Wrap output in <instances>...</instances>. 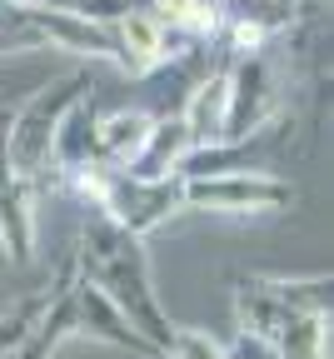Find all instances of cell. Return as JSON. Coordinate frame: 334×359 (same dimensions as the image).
Listing matches in <instances>:
<instances>
[{"instance_id": "1", "label": "cell", "mask_w": 334, "mask_h": 359, "mask_svg": "<svg viewBox=\"0 0 334 359\" xmlns=\"http://www.w3.org/2000/svg\"><path fill=\"white\" fill-rule=\"evenodd\" d=\"M75 264H80V280H90L95 290H105V299L135 325V334L145 339L155 354H165L175 320L165 314L160 294H155V275H150V255L145 240L125 235L115 219L105 215H90L80 245H75Z\"/></svg>"}, {"instance_id": "2", "label": "cell", "mask_w": 334, "mask_h": 359, "mask_svg": "<svg viewBox=\"0 0 334 359\" xmlns=\"http://www.w3.org/2000/svg\"><path fill=\"white\" fill-rule=\"evenodd\" d=\"M85 95H90V75L75 70V75L45 80L20 110H11L6 130H0V155H6V165L20 180H35L40 170H51V140H55L65 110Z\"/></svg>"}, {"instance_id": "3", "label": "cell", "mask_w": 334, "mask_h": 359, "mask_svg": "<svg viewBox=\"0 0 334 359\" xmlns=\"http://www.w3.org/2000/svg\"><path fill=\"white\" fill-rule=\"evenodd\" d=\"M185 210L220 215V219H260V215H284L295 205V185L269 170H229V175H205V180H180Z\"/></svg>"}, {"instance_id": "4", "label": "cell", "mask_w": 334, "mask_h": 359, "mask_svg": "<svg viewBox=\"0 0 334 359\" xmlns=\"http://www.w3.org/2000/svg\"><path fill=\"white\" fill-rule=\"evenodd\" d=\"M185 210V195H180V180H135L125 170H110V190H105V205L95 215L115 219L125 235L145 240L155 235L160 224H170L175 215Z\"/></svg>"}, {"instance_id": "5", "label": "cell", "mask_w": 334, "mask_h": 359, "mask_svg": "<svg viewBox=\"0 0 334 359\" xmlns=\"http://www.w3.org/2000/svg\"><path fill=\"white\" fill-rule=\"evenodd\" d=\"M274 110H279V80H274L269 55H245L229 70V115H225V140L220 145H240L250 135L269 130Z\"/></svg>"}, {"instance_id": "6", "label": "cell", "mask_w": 334, "mask_h": 359, "mask_svg": "<svg viewBox=\"0 0 334 359\" xmlns=\"http://www.w3.org/2000/svg\"><path fill=\"white\" fill-rule=\"evenodd\" d=\"M0 250L11 264L35 259V180H20L0 155Z\"/></svg>"}, {"instance_id": "7", "label": "cell", "mask_w": 334, "mask_h": 359, "mask_svg": "<svg viewBox=\"0 0 334 359\" xmlns=\"http://www.w3.org/2000/svg\"><path fill=\"white\" fill-rule=\"evenodd\" d=\"M170 55H175V35L145 6H130L115 20V60H125L130 75H150V70L170 65Z\"/></svg>"}, {"instance_id": "8", "label": "cell", "mask_w": 334, "mask_h": 359, "mask_svg": "<svg viewBox=\"0 0 334 359\" xmlns=\"http://www.w3.org/2000/svg\"><path fill=\"white\" fill-rule=\"evenodd\" d=\"M75 334L95 344H120L130 354H155L145 339L135 334V325L105 299V290H95L90 280H75Z\"/></svg>"}, {"instance_id": "9", "label": "cell", "mask_w": 334, "mask_h": 359, "mask_svg": "<svg viewBox=\"0 0 334 359\" xmlns=\"http://www.w3.org/2000/svg\"><path fill=\"white\" fill-rule=\"evenodd\" d=\"M150 130H155V115L140 110V105H125V110H110V115H95V160L110 165V170H130L140 160V150L150 145Z\"/></svg>"}, {"instance_id": "10", "label": "cell", "mask_w": 334, "mask_h": 359, "mask_svg": "<svg viewBox=\"0 0 334 359\" xmlns=\"http://www.w3.org/2000/svg\"><path fill=\"white\" fill-rule=\"evenodd\" d=\"M225 115H229V70H210L189 100L180 110V125L189 135V150H205V145H220L225 140Z\"/></svg>"}, {"instance_id": "11", "label": "cell", "mask_w": 334, "mask_h": 359, "mask_svg": "<svg viewBox=\"0 0 334 359\" xmlns=\"http://www.w3.org/2000/svg\"><path fill=\"white\" fill-rule=\"evenodd\" d=\"M185 155H189V135H185L180 115H170V120H155L150 145L140 150V160H135L125 175H135V180H175Z\"/></svg>"}, {"instance_id": "12", "label": "cell", "mask_w": 334, "mask_h": 359, "mask_svg": "<svg viewBox=\"0 0 334 359\" xmlns=\"http://www.w3.org/2000/svg\"><path fill=\"white\" fill-rule=\"evenodd\" d=\"M170 35H185V40H210L225 30V6L220 0H150L145 6Z\"/></svg>"}, {"instance_id": "13", "label": "cell", "mask_w": 334, "mask_h": 359, "mask_svg": "<svg viewBox=\"0 0 334 359\" xmlns=\"http://www.w3.org/2000/svg\"><path fill=\"white\" fill-rule=\"evenodd\" d=\"M95 105H90V95L85 100H75L70 110H65V120H60V130H55V140H51V165L55 170H80V165H90L95 160Z\"/></svg>"}, {"instance_id": "14", "label": "cell", "mask_w": 334, "mask_h": 359, "mask_svg": "<svg viewBox=\"0 0 334 359\" xmlns=\"http://www.w3.org/2000/svg\"><path fill=\"white\" fill-rule=\"evenodd\" d=\"M284 309L269 290H265V275H245L234 280V320H240L245 334H260V339H274V330L284 325Z\"/></svg>"}, {"instance_id": "15", "label": "cell", "mask_w": 334, "mask_h": 359, "mask_svg": "<svg viewBox=\"0 0 334 359\" xmlns=\"http://www.w3.org/2000/svg\"><path fill=\"white\" fill-rule=\"evenodd\" d=\"M274 354L279 359H329V309L319 314H284L274 330Z\"/></svg>"}, {"instance_id": "16", "label": "cell", "mask_w": 334, "mask_h": 359, "mask_svg": "<svg viewBox=\"0 0 334 359\" xmlns=\"http://www.w3.org/2000/svg\"><path fill=\"white\" fill-rule=\"evenodd\" d=\"M265 290L290 314H319L329 309V275H265Z\"/></svg>"}, {"instance_id": "17", "label": "cell", "mask_w": 334, "mask_h": 359, "mask_svg": "<svg viewBox=\"0 0 334 359\" xmlns=\"http://www.w3.org/2000/svg\"><path fill=\"white\" fill-rule=\"evenodd\" d=\"M40 304H45V294H35V299H20L15 309H6V314H0V359H11V354L20 349V339L30 334V325H35Z\"/></svg>"}, {"instance_id": "18", "label": "cell", "mask_w": 334, "mask_h": 359, "mask_svg": "<svg viewBox=\"0 0 334 359\" xmlns=\"http://www.w3.org/2000/svg\"><path fill=\"white\" fill-rule=\"evenodd\" d=\"M165 359H225V344L210 330H180L175 325V334L165 344Z\"/></svg>"}, {"instance_id": "19", "label": "cell", "mask_w": 334, "mask_h": 359, "mask_svg": "<svg viewBox=\"0 0 334 359\" xmlns=\"http://www.w3.org/2000/svg\"><path fill=\"white\" fill-rule=\"evenodd\" d=\"M220 35H229V50L240 55V60H245V55H265L260 45L269 40V20H225Z\"/></svg>"}, {"instance_id": "20", "label": "cell", "mask_w": 334, "mask_h": 359, "mask_svg": "<svg viewBox=\"0 0 334 359\" xmlns=\"http://www.w3.org/2000/svg\"><path fill=\"white\" fill-rule=\"evenodd\" d=\"M225 359H279V354H274V344H269V339H260V334H245V330H240V334L225 344Z\"/></svg>"}, {"instance_id": "21", "label": "cell", "mask_w": 334, "mask_h": 359, "mask_svg": "<svg viewBox=\"0 0 334 359\" xmlns=\"http://www.w3.org/2000/svg\"><path fill=\"white\" fill-rule=\"evenodd\" d=\"M6 120H11V105H0V125H6Z\"/></svg>"}]
</instances>
